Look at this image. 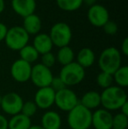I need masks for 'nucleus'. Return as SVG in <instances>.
I'll return each instance as SVG.
<instances>
[{
    "mask_svg": "<svg viewBox=\"0 0 128 129\" xmlns=\"http://www.w3.org/2000/svg\"><path fill=\"white\" fill-rule=\"evenodd\" d=\"M53 43L49 35L47 34H38L34 37L32 47L35 48L39 54H44L51 52L53 48Z\"/></svg>",
    "mask_w": 128,
    "mask_h": 129,
    "instance_id": "15",
    "label": "nucleus"
},
{
    "mask_svg": "<svg viewBox=\"0 0 128 129\" xmlns=\"http://www.w3.org/2000/svg\"><path fill=\"white\" fill-rule=\"evenodd\" d=\"M113 82L117 83V86L125 88L128 86V67L120 66L113 74Z\"/></svg>",
    "mask_w": 128,
    "mask_h": 129,
    "instance_id": "22",
    "label": "nucleus"
},
{
    "mask_svg": "<svg viewBox=\"0 0 128 129\" xmlns=\"http://www.w3.org/2000/svg\"><path fill=\"white\" fill-rule=\"evenodd\" d=\"M55 58L59 61V63H61L62 66H65V65H68L69 63L73 62L74 58H75V54H74V51L72 50L71 48L66 46L59 49Z\"/></svg>",
    "mask_w": 128,
    "mask_h": 129,
    "instance_id": "21",
    "label": "nucleus"
},
{
    "mask_svg": "<svg viewBox=\"0 0 128 129\" xmlns=\"http://www.w3.org/2000/svg\"><path fill=\"white\" fill-rule=\"evenodd\" d=\"M29 34L24 30L22 26H16L8 29L5 41L6 46L14 51H19L26 46L29 41Z\"/></svg>",
    "mask_w": 128,
    "mask_h": 129,
    "instance_id": "5",
    "label": "nucleus"
},
{
    "mask_svg": "<svg viewBox=\"0 0 128 129\" xmlns=\"http://www.w3.org/2000/svg\"><path fill=\"white\" fill-rule=\"evenodd\" d=\"M55 61H56V58L53 53L49 52L41 55V64L44 65L47 68L50 69L51 67H53Z\"/></svg>",
    "mask_w": 128,
    "mask_h": 129,
    "instance_id": "28",
    "label": "nucleus"
},
{
    "mask_svg": "<svg viewBox=\"0 0 128 129\" xmlns=\"http://www.w3.org/2000/svg\"><path fill=\"white\" fill-rule=\"evenodd\" d=\"M59 77L62 80L64 84L68 86H74L79 84L85 77V70L76 61L65 65L60 71Z\"/></svg>",
    "mask_w": 128,
    "mask_h": 129,
    "instance_id": "4",
    "label": "nucleus"
},
{
    "mask_svg": "<svg viewBox=\"0 0 128 129\" xmlns=\"http://www.w3.org/2000/svg\"><path fill=\"white\" fill-rule=\"evenodd\" d=\"M40 126L44 129H61L62 118L55 111H48L41 117Z\"/></svg>",
    "mask_w": 128,
    "mask_h": 129,
    "instance_id": "17",
    "label": "nucleus"
},
{
    "mask_svg": "<svg viewBox=\"0 0 128 129\" xmlns=\"http://www.w3.org/2000/svg\"><path fill=\"white\" fill-rule=\"evenodd\" d=\"M79 104L91 112L92 110H97L101 105L100 93L96 90H90L85 92L79 100Z\"/></svg>",
    "mask_w": 128,
    "mask_h": 129,
    "instance_id": "16",
    "label": "nucleus"
},
{
    "mask_svg": "<svg viewBox=\"0 0 128 129\" xmlns=\"http://www.w3.org/2000/svg\"><path fill=\"white\" fill-rule=\"evenodd\" d=\"M1 103H2V96L0 95V105H1Z\"/></svg>",
    "mask_w": 128,
    "mask_h": 129,
    "instance_id": "38",
    "label": "nucleus"
},
{
    "mask_svg": "<svg viewBox=\"0 0 128 129\" xmlns=\"http://www.w3.org/2000/svg\"><path fill=\"white\" fill-rule=\"evenodd\" d=\"M98 66L102 72L113 75L121 66V54L118 49L114 47L105 48L99 56Z\"/></svg>",
    "mask_w": 128,
    "mask_h": 129,
    "instance_id": "3",
    "label": "nucleus"
},
{
    "mask_svg": "<svg viewBox=\"0 0 128 129\" xmlns=\"http://www.w3.org/2000/svg\"><path fill=\"white\" fill-rule=\"evenodd\" d=\"M97 83L98 86H100L104 90L106 88H109V87L112 86L113 76L101 71L97 77Z\"/></svg>",
    "mask_w": 128,
    "mask_h": 129,
    "instance_id": "25",
    "label": "nucleus"
},
{
    "mask_svg": "<svg viewBox=\"0 0 128 129\" xmlns=\"http://www.w3.org/2000/svg\"><path fill=\"white\" fill-rule=\"evenodd\" d=\"M32 65L21 59L16 60L11 67V75L18 83H26L31 77Z\"/></svg>",
    "mask_w": 128,
    "mask_h": 129,
    "instance_id": "10",
    "label": "nucleus"
},
{
    "mask_svg": "<svg viewBox=\"0 0 128 129\" xmlns=\"http://www.w3.org/2000/svg\"><path fill=\"white\" fill-rule=\"evenodd\" d=\"M103 28H104V33L107 34L108 35H114L118 32V25L113 21L109 20L103 26Z\"/></svg>",
    "mask_w": 128,
    "mask_h": 129,
    "instance_id": "30",
    "label": "nucleus"
},
{
    "mask_svg": "<svg viewBox=\"0 0 128 129\" xmlns=\"http://www.w3.org/2000/svg\"><path fill=\"white\" fill-rule=\"evenodd\" d=\"M50 87H51L55 92H57V91H59V90H63L67 86L64 84L62 80L59 77H54L53 80H52V82H51V84H50Z\"/></svg>",
    "mask_w": 128,
    "mask_h": 129,
    "instance_id": "29",
    "label": "nucleus"
},
{
    "mask_svg": "<svg viewBox=\"0 0 128 129\" xmlns=\"http://www.w3.org/2000/svg\"><path fill=\"white\" fill-rule=\"evenodd\" d=\"M52 43L58 48L68 46L72 39V31L70 26L64 22H58L51 27L48 34Z\"/></svg>",
    "mask_w": 128,
    "mask_h": 129,
    "instance_id": "6",
    "label": "nucleus"
},
{
    "mask_svg": "<svg viewBox=\"0 0 128 129\" xmlns=\"http://www.w3.org/2000/svg\"><path fill=\"white\" fill-rule=\"evenodd\" d=\"M112 118L111 112L104 108H98L92 112L91 126L95 129H111Z\"/></svg>",
    "mask_w": 128,
    "mask_h": 129,
    "instance_id": "13",
    "label": "nucleus"
},
{
    "mask_svg": "<svg viewBox=\"0 0 128 129\" xmlns=\"http://www.w3.org/2000/svg\"><path fill=\"white\" fill-rule=\"evenodd\" d=\"M79 104L77 95L72 90L66 87L62 90L55 92V105L63 112H69Z\"/></svg>",
    "mask_w": 128,
    "mask_h": 129,
    "instance_id": "7",
    "label": "nucleus"
},
{
    "mask_svg": "<svg viewBox=\"0 0 128 129\" xmlns=\"http://www.w3.org/2000/svg\"><path fill=\"white\" fill-rule=\"evenodd\" d=\"M8 31V28L5 26V24L0 22V41H5V35H6V33Z\"/></svg>",
    "mask_w": 128,
    "mask_h": 129,
    "instance_id": "31",
    "label": "nucleus"
},
{
    "mask_svg": "<svg viewBox=\"0 0 128 129\" xmlns=\"http://www.w3.org/2000/svg\"><path fill=\"white\" fill-rule=\"evenodd\" d=\"M53 77L54 76L51 70L45 67L41 63H38L32 67L30 80L39 89L50 86Z\"/></svg>",
    "mask_w": 128,
    "mask_h": 129,
    "instance_id": "8",
    "label": "nucleus"
},
{
    "mask_svg": "<svg viewBox=\"0 0 128 129\" xmlns=\"http://www.w3.org/2000/svg\"><path fill=\"white\" fill-rule=\"evenodd\" d=\"M120 110H121L120 113L124 114L125 116H128V100L125 103L123 104V105L120 107Z\"/></svg>",
    "mask_w": 128,
    "mask_h": 129,
    "instance_id": "34",
    "label": "nucleus"
},
{
    "mask_svg": "<svg viewBox=\"0 0 128 129\" xmlns=\"http://www.w3.org/2000/svg\"><path fill=\"white\" fill-rule=\"evenodd\" d=\"M83 2L84 3H86L87 5H95V2H96V0H83Z\"/></svg>",
    "mask_w": 128,
    "mask_h": 129,
    "instance_id": "36",
    "label": "nucleus"
},
{
    "mask_svg": "<svg viewBox=\"0 0 128 129\" xmlns=\"http://www.w3.org/2000/svg\"><path fill=\"white\" fill-rule=\"evenodd\" d=\"M128 126V116L122 113H118L112 118V128L111 129H126Z\"/></svg>",
    "mask_w": 128,
    "mask_h": 129,
    "instance_id": "26",
    "label": "nucleus"
},
{
    "mask_svg": "<svg viewBox=\"0 0 128 129\" xmlns=\"http://www.w3.org/2000/svg\"><path fill=\"white\" fill-rule=\"evenodd\" d=\"M23 28L29 35H35L39 33L41 29V20L36 14H31L24 18Z\"/></svg>",
    "mask_w": 128,
    "mask_h": 129,
    "instance_id": "18",
    "label": "nucleus"
},
{
    "mask_svg": "<svg viewBox=\"0 0 128 129\" xmlns=\"http://www.w3.org/2000/svg\"><path fill=\"white\" fill-rule=\"evenodd\" d=\"M55 91L50 86L39 88L34 95L33 102L38 108L42 110H48L53 105H55Z\"/></svg>",
    "mask_w": 128,
    "mask_h": 129,
    "instance_id": "12",
    "label": "nucleus"
},
{
    "mask_svg": "<svg viewBox=\"0 0 128 129\" xmlns=\"http://www.w3.org/2000/svg\"><path fill=\"white\" fill-rule=\"evenodd\" d=\"M92 112L78 104L68 112L67 121L71 129H89L91 126Z\"/></svg>",
    "mask_w": 128,
    "mask_h": 129,
    "instance_id": "2",
    "label": "nucleus"
},
{
    "mask_svg": "<svg viewBox=\"0 0 128 129\" xmlns=\"http://www.w3.org/2000/svg\"><path fill=\"white\" fill-rule=\"evenodd\" d=\"M37 110H38V107L33 101H26V102L23 103L20 113H22L23 115L31 119V117H32L36 113Z\"/></svg>",
    "mask_w": 128,
    "mask_h": 129,
    "instance_id": "27",
    "label": "nucleus"
},
{
    "mask_svg": "<svg viewBox=\"0 0 128 129\" xmlns=\"http://www.w3.org/2000/svg\"><path fill=\"white\" fill-rule=\"evenodd\" d=\"M5 7V0H0V13L4 12Z\"/></svg>",
    "mask_w": 128,
    "mask_h": 129,
    "instance_id": "35",
    "label": "nucleus"
},
{
    "mask_svg": "<svg viewBox=\"0 0 128 129\" xmlns=\"http://www.w3.org/2000/svg\"><path fill=\"white\" fill-rule=\"evenodd\" d=\"M31 126V119L22 113L12 116L8 120V129H29Z\"/></svg>",
    "mask_w": 128,
    "mask_h": 129,
    "instance_id": "19",
    "label": "nucleus"
},
{
    "mask_svg": "<svg viewBox=\"0 0 128 129\" xmlns=\"http://www.w3.org/2000/svg\"><path fill=\"white\" fill-rule=\"evenodd\" d=\"M121 51L124 55H128V38H125L121 44Z\"/></svg>",
    "mask_w": 128,
    "mask_h": 129,
    "instance_id": "32",
    "label": "nucleus"
},
{
    "mask_svg": "<svg viewBox=\"0 0 128 129\" xmlns=\"http://www.w3.org/2000/svg\"><path fill=\"white\" fill-rule=\"evenodd\" d=\"M23 99L16 92H9L2 96V103L0 107L4 112L11 116L20 113L23 105Z\"/></svg>",
    "mask_w": 128,
    "mask_h": 129,
    "instance_id": "9",
    "label": "nucleus"
},
{
    "mask_svg": "<svg viewBox=\"0 0 128 129\" xmlns=\"http://www.w3.org/2000/svg\"><path fill=\"white\" fill-rule=\"evenodd\" d=\"M83 0H56V4L60 9L66 12H74L82 6Z\"/></svg>",
    "mask_w": 128,
    "mask_h": 129,
    "instance_id": "24",
    "label": "nucleus"
},
{
    "mask_svg": "<svg viewBox=\"0 0 128 129\" xmlns=\"http://www.w3.org/2000/svg\"><path fill=\"white\" fill-rule=\"evenodd\" d=\"M0 129H8V119L0 114Z\"/></svg>",
    "mask_w": 128,
    "mask_h": 129,
    "instance_id": "33",
    "label": "nucleus"
},
{
    "mask_svg": "<svg viewBox=\"0 0 128 129\" xmlns=\"http://www.w3.org/2000/svg\"><path fill=\"white\" fill-rule=\"evenodd\" d=\"M101 105L103 108L109 111L119 110L124 103L127 101V95L124 89L118 86H111L104 89L100 93Z\"/></svg>",
    "mask_w": 128,
    "mask_h": 129,
    "instance_id": "1",
    "label": "nucleus"
},
{
    "mask_svg": "<svg viewBox=\"0 0 128 129\" xmlns=\"http://www.w3.org/2000/svg\"><path fill=\"white\" fill-rule=\"evenodd\" d=\"M95 61V54L92 49L89 48H83L78 52L76 56V62L85 70L93 65Z\"/></svg>",
    "mask_w": 128,
    "mask_h": 129,
    "instance_id": "20",
    "label": "nucleus"
},
{
    "mask_svg": "<svg viewBox=\"0 0 128 129\" xmlns=\"http://www.w3.org/2000/svg\"><path fill=\"white\" fill-rule=\"evenodd\" d=\"M12 7L16 14L26 18L33 14L36 10L35 0H12Z\"/></svg>",
    "mask_w": 128,
    "mask_h": 129,
    "instance_id": "14",
    "label": "nucleus"
},
{
    "mask_svg": "<svg viewBox=\"0 0 128 129\" xmlns=\"http://www.w3.org/2000/svg\"><path fill=\"white\" fill-rule=\"evenodd\" d=\"M19 55H20L21 60L30 63V64L36 61L38 58H39L38 52L31 45H26L23 48H21L19 50Z\"/></svg>",
    "mask_w": 128,
    "mask_h": 129,
    "instance_id": "23",
    "label": "nucleus"
},
{
    "mask_svg": "<svg viewBox=\"0 0 128 129\" xmlns=\"http://www.w3.org/2000/svg\"><path fill=\"white\" fill-rule=\"evenodd\" d=\"M109 12L101 5H93L88 11V19L92 26L103 27L109 21Z\"/></svg>",
    "mask_w": 128,
    "mask_h": 129,
    "instance_id": "11",
    "label": "nucleus"
},
{
    "mask_svg": "<svg viewBox=\"0 0 128 129\" xmlns=\"http://www.w3.org/2000/svg\"><path fill=\"white\" fill-rule=\"evenodd\" d=\"M29 129H44V128H43L41 126H36L35 125V126H31Z\"/></svg>",
    "mask_w": 128,
    "mask_h": 129,
    "instance_id": "37",
    "label": "nucleus"
}]
</instances>
